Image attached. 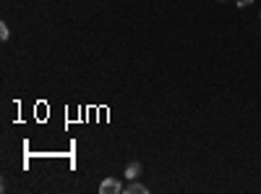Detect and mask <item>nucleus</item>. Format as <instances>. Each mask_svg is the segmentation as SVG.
Returning <instances> with one entry per match:
<instances>
[{"instance_id":"1","label":"nucleus","mask_w":261,"mask_h":194,"mask_svg":"<svg viewBox=\"0 0 261 194\" xmlns=\"http://www.w3.org/2000/svg\"><path fill=\"white\" fill-rule=\"evenodd\" d=\"M123 191H126V186H123L118 178H105L99 184V194H123Z\"/></svg>"},{"instance_id":"2","label":"nucleus","mask_w":261,"mask_h":194,"mask_svg":"<svg viewBox=\"0 0 261 194\" xmlns=\"http://www.w3.org/2000/svg\"><path fill=\"white\" fill-rule=\"evenodd\" d=\"M139 173H141V163H128V166H126V178H128V181H133V178H139Z\"/></svg>"},{"instance_id":"3","label":"nucleus","mask_w":261,"mask_h":194,"mask_svg":"<svg viewBox=\"0 0 261 194\" xmlns=\"http://www.w3.org/2000/svg\"><path fill=\"white\" fill-rule=\"evenodd\" d=\"M126 194H149V189H146L144 184H139V181L133 178V181L126 186Z\"/></svg>"},{"instance_id":"4","label":"nucleus","mask_w":261,"mask_h":194,"mask_svg":"<svg viewBox=\"0 0 261 194\" xmlns=\"http://www.w3.org/2000/svg\"><path fill=\"white\" fill-rule=\"evenodd\" d=\"M8 37H11V29H8V24H6V21H0V40L6 42Z\"/></svg>"},{"instance_id":"5","label":"nucleus","mask_w":261,"mask_h":194,"mask_svg":"<svg viewBox=\"0 0 261 194\" xmlns=\"http://www.w3.org/2000/svg\"><path fill=\"white\" fill-rule=\"evenodd\" d=\"M251 3H253V0H235L238 8H245V6H251Z\"/></svg>"},{"instance_id":"6","label":"nucleus","mask_w":261,"mask_h":194,"mask_svg":"<svg viewBox=\"0 0 261 194\" xmlns=\"http://www.w3.org/2000/svg\"><path fill=\"white\" fill-rule=\"evenodd\" d=\"M217 3H227V0H217Z\"/></svg>"}]
</instances>
